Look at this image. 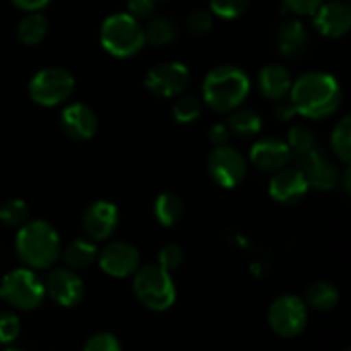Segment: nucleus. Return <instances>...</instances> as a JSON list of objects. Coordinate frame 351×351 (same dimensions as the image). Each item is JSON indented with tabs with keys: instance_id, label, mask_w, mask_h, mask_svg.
<instances>
[{
	"instance_id": "nucleus-1",
	"label": "nucleus",
	"mask_w": 351,
	"mask_h": 351,
	"mask_svg": "<svg viewBox=\"0 0 351 351\" xmlns=\"http://www.w3.org/2000/svg\"><path fill=\"white\" fill-rule=\"evenodd\" d=\"M297 115L311 120L329 119L341 106L343 89L329 72L311 71L293 81L288 95Z\"/></svg>"
},
{
	"instance_id": "nucleus-2",
	"label": "nucleus",
	"mask_w": 351,
	"mask_h": 351,
	"mask_svg": "<svg viewBox=\"0 0 351 351\" xmlns=\"http://www.w3.org/2000/svg\"><path fill=\"white\" fill-rule=\"evenodd\" d=\"M14 249L17 259L27 269H51L60 259V235L51 223L45 219H29L26 225L17 230Z\"/></svg>"
},
{
	"instance_id": "nucleus-3",
	"label": "nucleus",
	"mask_w": 351,
	"mask_h": 351,
	"mask_svg": "<svg viewBox=\"0 0 351 351\" xmlns=\"http://www.w3.org/2000/svg\"><path fill=\"white\" fill-rule=\"evenodd\" d=\"M250 93V79L237 65H218L202 81L201 99L216 113H230L240 108Z\"/></svg>"
},
{
	"instance_id": "nucleus-4",
	"label": "nucleus",
	"mask_w": 351,
	"mask_h": 351,
	"mask_svg": "<svg viewBox=\"0 0 351 351\" xmlns=\"http://www.w3.org/2000/svg\"><path fill=\"white\" fill-rule=\"evenodd\" d=\"M99 43L112 57L130 58L146 45L144 26L127 12L112 14L103 21Z\"/></svg>"
},
{
	"instance_id": "nucleus-5",
	"label": "nucleus",
	"mask_w": 351,
	"mask_h": 351,
	"mask_svg": "<svg viewBox=\"0 0 351 351\" xmlns=\"http://www.w3.org/2000/svg\"><path fill=\"white\" fill-rule=\"evenodd\" d=\"M134 295L146 308L153 312H165L177 300V287L170 273L158 264L141 266L134 274Z\"/></svg>"
},
{
	"instance_id": "nucleus-6",
	"label": "nucleus",
	"mask_w": 351,
	"mask_h": 351,
	"mask_svg": "<svg viewBox=\"0 0 351 351\" xmlns=\"http://www.w3.org/2000/svg\"><path fill=\"white\" fill-rule=\"evenodd\" d=\"M47 298L43 280L27 267H17L0 280V300L16 311H34Z\"/></svg>"
},
{
	"instance_id": "nucleus-7",
	"label": "nucleus",
	"mask_w": 351,
	"mask_h": 351,
	"mask_svg": "<svg viewBox=\"0 0 351 351\" xmlns=\"http://www.w3.org/2000/svg\"><path fill=\"white\" fill-rule=\"evenodd\" d=\"M75 79L67 69L47 67L38 71L27 84V95L36 105L51 108L67 101L74 93Z\"/></svg>"
},
{
	"instance_id": "nucleus-8",
	"label": "nucleus",
	"mask_w": 351,
	"mask_h": 351,
	"mask_svg": "<svg viewBox=\"0 0 351 351\" xmlns=\"http://www.w3.org/2000/svg\"><path fill=\"white\" fill-rule=\"evenodd\" d=\"M308 322V307L297 295H281L267 311V324L280 338H297Z\"/></svg>"
},
{
	"instance_id": "nucleus-9",
	"label": "nucleus",
	"mask_w": 351,
	"mask_h": 351,
	"mask_svg": "<svg viewBox=\"0 0 351 351\" xmlns=\"http://www.w3.org/2000/svg\"><path fill=\"white\" fill-rule=\"evenodd\" d=\"M191 84V71L182 62H161L153 65L144 77L147 91L160 98H178Z\"/></svg>"
},
{
	"instance_id": "nucleus-10",
	"label": "nucleus",
	"mask_w": 351,
	"mask_h": 351,
	"mask_svg": "<svg viewBox=\"0 0 351 351\" xmlns=\"http://www.w3.org/2000/svg\"><path fill=\"white\" fill-rule=\"evenodd\" d=\"M208 173L216 185L233 189L242 184L247 175L245 156L233 146L215 147L208 158Z\"/></svg>"
},
{
	"instance_id": "nucleus-11",
	"label": "nucleus",
	"mask_w": 351,
	"mask_h": 351,
	"mask_svg": "<svg viewBox=\"0 0 351 351\" xmlns=\"http://www.w3.org/2000/svg\"><path fill=\"white\" fill-rule=\"evenodd\" d=\"M98 266L108 276L123 280L137 273L141 267V254L129 242H110L98 252Z\"/></svg>"
},
{
	"instance_id": "nucleus-12",
	"label": "nucleus",
	"mask_w": 351,
	"mask_h": 351,
	"mask_svg": "<svg viewBox=\"0 0 351 351\" xmlns=\"http://www.w3.org/2000/svg\"><path fill=\"white\" fill-rule=\"evenodd\" d=\"M86 239L91 242H105L120 225V211L115 202L98 199L84 209L81 218Z\"/></svg>"
},
{
	"instance_id": "nucleus-13",
	"label": "nucleus",
	"mask_w": 351,
	"mask_h": 351,
	"mask_svg": "<svg viewBox=\"0 0 351 351\" xmlns=\"http://www.w3.org/2000/svg\"><path fill=\"white\" fill-rule=\"evenodd\" d=\"M45 293L55 304L64 308H72L84 298V281L75 271L69 267H55L47 274L43 281Z\"/></svg>"
},
{
	"instance_id": "nucleus-14",
	"label": "nucleus",
	"mask_w": 351,
	"mask_h": 351,
	"mask_svg": "<svg viewBox=\"0 0 351 351\" xmlns=\"http://www.w3.org/2000/svg\"><path fill=\"white\" fill-rule=\"evenodd\" d=\"M297 168H300L302 173L305 175L308 182V187L315 189V191L329 192L339 185V178H341V171L338 170L331 158L328 156L324 149L315 147L314 151L297 161Z\"/></svg>"
},
{
	"instance_id": "nucleus-15",
	"label": "nucleus",
	"mask_w": 351,
	"mask_h": 351,
	"mask_svg": "<svg viewBox=\"0 0 351 351\" xmlns=\"http://www.w3.org/2000/svg\"><path fill=\"white\" fill-rule=\"evenodd\" d=\"M308 192V182L300 168L285 167L269 180V195L278 204L291 206L300 202Z\"/></svg>"
},
{
	"instance_id": "nucleus-16",
	"label": "nucleus",
	"mask_w": 351,
	"mask_h": 351,
	"mask_svg": "<svg viewBox=\"0 0 351 351\" xmlns=\"http://www.w3.org/2000/svg\"><path fill=\"white\" fill-rule=\"evenodd\" d=\"M249 160L254 167L264 173H276L283 170L291 160L290 149L283 139L276 137H264L256 141L250 147Z\"/></svg>"
},
{
	"instance_id": "nucleus-17",
	"label": "nucleus",
	"mask_w": 351,
	"mask_h": 351,
	"mask_svg": "<svg viewBox=\"0 0 351 351\" xmlns=\"http://www.w3.org/2000/svg\"><path fill=\"white\" fill-rule=\"evenodd\" d=\"M60 127L65 136L74 141H89L98 130V117L86 103H72L60 113Z\"/></svg>"
},
{
	"instance_id": "nucleus-18",
	"label": "nucleus",
	"mask_w": 351,
	"mask_h": 351,
	"mask_svg": "<svg viewBox=\"0 0 351 351\" xmlns=\"http://www.w3.org/2000/svg\"><path fill=\"white\" fill-rule=\"evenodd\" d=\"M314 26L322 36L341 38L351 27V10L343 2L322 3L314 12Z\"/></svg>"
},
{
	"instance_id": "nucleus-19",
	"label": "nucleus",
	"mask_w": 351,
	"mask_h": 351,
	"mask_svg": "<svg viewBox=\"0 0 351 351\" xmlns=\"http://www.w3.org/2000/svg\"><path fill=\"white\" fill-rule=\"evenodd\" d=\"M276 47L280 55L288 60H298L308 48V33L298 19H285L276 27Z\"/></svg>"
},
{
	"instance_id": "nucleus-20",
	"label": "nucleus",
	"mask_w": 351,
	"mask_h": 351,
	"mask_svg": "<svg viewBox=\"0 0 351 351\" xmlns=\"http://www.w3.org/2000/svg\"><path fill=\"white\" fill-rule=\"evenodd\" d=\"M291 86H293L291 74L280 64L264 65L257 74V88H259L261 95L273 101L288 98Z\"/></svg>"
},
{
	"instance_id": "nucleus-21",
	"label": "nucleus",
	"mask_w": 351,
	"mask_h": 351,
	"mask_svg": "<svg viewBox=\"0 0 351 351\" xmlns=\"http://www.w3.org/2000/svg\"><path fill=\"white\" fill-rule=\"evenodd\" d=\"M99 249L95 242L88 239H75L62 249L60 259L64 261L65 267L72 271H82L91 267L98 261Z\"/></svg>"
},
{
	"instance_id": "nucleus-22",
	"label": "nucleus",
	"mask_w": 351,
	"mask_h": 351,
	"mask_svg": "<svg viewBox=\"0 0 351 351\" xmlns=\"http://www.w3.org/2000/svg\"><path fill=\"white\" fill-rule=\"evenodd\" d=\"M226 127L230 130V136L240 137V139H250L256 137L263 129V119L252 108H240L230 112Z\"/></svg>"
},
{
	"instance_id": "nucleus-23",
	"label": "nucleus",
	"mask_w": 351,
	"mask_h": 351,
	"mask_svg": "<svg viewBox=\"0 0 351 351\" xmlns=\"http://www.w3.org/2000/svg\"><path fill=\"white\" fill-rule=\"evenodd\" d=\"M184 201L177 194H173V192H163V194H160L154 199V218H156V221L160 225L167 226V228L178 225L182 221V218H184Z\"/></svg>"
},
{
	"instance_id": "nucleus-24",
	"label": "nucleus",
	"mask_w": 351,
	"mask_h": 351,
	"mask_svg": "<svg viewBox=\"0 0 351 351\" xmlns=\"http://www.w3.org/2000/svg\"><path fill=\"white\" fill-rule=\"evenodd\" d=\"M302 300L305 302L307 307H312L314 311H331L338 305L339 291L329 281H315L305 290V295Z\"/></svg>"
},
{
	"instance_id": "nucleus-25",
	"label": "nucleus",
	"mask_w": 351,
	"mask_h": 351,
	"mask_svg": "<svg viewBox=\"0 0 351 351\" xmlns=\"http://www.w3.org/2000/svg\"><path fill=\"white\" fill-rule=\"evenodd\" d=\"M48 31V21L43 14L40 12H29L24 16L17 24V38L23 45L27 47H36L45 40Z\"/></svg>"
},
{
	"instance_id": "nucleus-26",
	"label": "nucleus",
	"mask_w": 351,
	"mask_h": 351,
	"mask_svg": "<svg viewBox=\"0 0 351 351\" xmlns=\"http://www.w3.org/2000/svg\"><path fill=\"white\" fill-rule=\"evenodd\" d=\"M177 33V24H175L173 19L167 16L151 17L147 21L146 27H144L146 43L153 45V47H167V45L173 43Z\"/></svg>"
},
{
	"instance_id": "nucleus-27",
	"label": "nucleus",
	"mask_w": 351,
	"mask_h": 351,
	"mask_svg": "<svg viewBox=\"0 0 351 351\" xmlns=\"http://www.w3.org/2000/svg\"><path fill=\"white\" fill-rule=\"evenodd\" d=\"M285 143H287L288 149H290L291 160L295 161H300L302 158H305L311 151L317 147L314 130L308 125H305V123H297V125L291 127L288 130V139Z\"/></svg>"
},
{
	"instance_id": "nucleus-28",
	"label": "nucleus",
	"mask_w": 351,
	"mask_h": 351,
	"mask_svg": "<svg viewBox=\"0 0 351 351\" xmlns=\"http://www.w3.org/2000/svg\"><path fill=\"white\" fill-rule=\"evenodd\" d=\"M331 149L332 154L341 161L345 167L351 163V119L343 117L335 125L331 132Z\"/></svg>"
},
{
	"instance_id": "nucleus-29",
	"label": "nucleus",
	"mask_w": 351,
	"mask_h": 351,
	"mask_svg": "<svg viewBox=\"0 0 351 351\" xmlns=\"http://www.w3.org/2000/svg\"><path fill=\"white\" fill-rule=\"evenodd\" d=\"M202 99L194 93H184L173 103L171 115L178 123H192L201 117L202 113Z\"/></svg>"
},
{
	"instance_id": "nucleus-30",
	"label": "nucleus",
	"mask_w": 351,
	"mask_h": 351,
	"mask_svg": "<svg viewBox=\"0 0 351 351\" xmlns=\"http://www.w3.org/2000/svg\"><path fill=\"white\" fill-rule=\"evenodd\" d=\"M27 221H29V208L23 199L14 197L0 204V223L9 228L19 230Z\"/></svg>"
},
{
	"instance_id": "nucleus-31",
	"label": "nucleus",
	"mask_w": 351,
	"mask_h": 351,
	"mask_svg": "<svg viewBox=\"0 0 351 351\" xmlns=\"http://www.w3.org/2000/svg\"><path fill=\"white\" fill-rule=\"evenodd\" d=\"M249 5L250 0H209L211 12L221 19H237L247 12Z\"/></svg>"
},
{
	"instance_id": "nucleus-32",
	"label": "nucleus",
	"mask_w": 351,
	"mask_h": 351,
	"mask_svg": "<svg viewBox=\"0 0 351 351\" xmlns=\"http://www.w3.org/2000/svg\"><path fill=\"white\" fill-rule=\"evenodd\" d=\"M184 264V250L177 243H168L158 252V266L167 273H173Z\"/></svg>"
},
{
	"instance_id": "nucleus-33",
	"label": "nucleus",
	"mask_w": 351,
	"mask_h": 351,
	"mask_svg": "<svg viewBox=\"0 0 351 351\" xmlns=\"http://www.w3.org/2000/svg\"><path fill=\"white\" fill-rule=\"evenodd\" d=\"M185 27L192 36H204L213 27V14L209 10H194L185 19Z\"/></svg>"
},
{
	"instance_id": "nucleus-34",
	"label": "nucleus",
	"mask_w": 351,
	"mask_h": 351,
	"mask_svg": "<svg viewBox=\"0 0 351 351\" xmlns=\"http://www.w3.org/2000/svg\"><path fill=\"white\" fill-rule=\"evenodd\" d=\"M82 351H122L119 338L112 332H96L86 339Z\"/></svg>"
},
{
	"instance_id": "nucleus-35",
	"label": "nucleus",
	"mask_w": 351,
	"mask_h": 351,
	"mask_svg": "<svg viewBox=\"0 0 351 351\" xmlns=\"http://www.w3.org/2000/svg\"><path fill=\"white\" fill-rule=\"evenodd\" d=\"M21 335V321L14 312H2L0 314V343L12 345Z\"/></svg>"
},
{
	"instance_id": "nucleus-36",
	"label": "nucleus",
	"mask_w": 351,
	"mask_h": 351,
	"mask_svg": "<svg viewBox=\"0 0 351 351\" xmlns=\"http://www.w3.org/2000/svg\"><path fill=\"white\" fill-rule=\"evenodd\" d=\"M288 10L298 16H314L315 10L324 3V0H283Z\"/></svg>"
},
{
	"instance_id": "nucleus-37",
	"label": "nucleus",
	"mask_w": 351,
	"mask_h": 351,
	"mask_svg": "<svg viewBox=\"0 0 351 351\" xmlns=\"http://www.w3.org/2000/svg\"><path fill=\"white\" fill-rule=\"evenodd\" d=\"M154 7H156V3L153 0H127V10H129L127 14L137 21L149 19Z\"/></svg>"
},
{
	"instance_id": "nucleus-38",
	"label": "nucleus",
	"mask_w": 351,
	"mask_h": 351,
	"mask_svg": "<svg viewBox=\"0 0 351 351\" xmlns=\"http://www.w3.org/2000/svg\"><path fill=\"white\" fill-rule=\"evenodd\" d=\"M208 139L215 147L226 146L230 139V130L226 123H213L208 130Z\"/></svg>"
},
{
	"instance_id": "nucleus-39",
	"label": "nucleus",
	"mask_w": 351,
	"mask_h": 351,
	"mask_svg": "<svg viewBox=\"0 0 351 351\" xmlns=\"http://www.w3.org/2000/svg\"><path fill=\"white\" fill-rule=\"evenodd\" d=\"M295 115H297V112H295L290 98H285V99H280V101H276V105H274V117H276L280 122H288V120L293 119Z\"/></svg>"
},
{
	"instance_id": "nucleus-40",
	"label": "nucleus",
	"mask_w": 351,
	"mask_h": 351,
	"mask_svg": "<svg viewBox=\"0 0 351 351\" xmlns=\"http://www.w3.org/2000/svg\"><path fill=\"white\" fill-rule=\"evenodd\" d=\"M50 0H12L14 5L21 10H26L27 14L29 12H40Z\"/></svg>"
},
{
	"instance_id": "nucleus-41",
	"label": "nucleus",
	"mask_w": 351,
	"mask_h": 351,
	"mask_svg": "<svg viewBox=\"0 0 351 351\" xmlns=\"http://www.w3.org/2000/svg\"><path fill=\"white\" fill-rule=\"evenodd\" d=\"M3 351H24V350H21V348H16V346H9V348H5Z\"/></svg>"
},
{
	"instance_id": "nucleus-42",
	"label": "nucleus",
	"mask_w": 351,
	"mask_h": 351,
	"mask_svg": "<svg viewBox=\"0 0 351 351\" xmlns=\"http://www.w3.org/2000/svg\"><path fill=\"white\" fill-rule=\"evenodd\" d=\"M154 3H158V2H167V0H153Z\"/></svg>"
},
{
	"instance_id": "nucleus-43",
	"label": "nucleus",
	"mask_w": 351,
	"mask_h": 351,
	"mask_svg": "<svg viewBox=\"0 0 351 351\" xmlns=\"http://www.w3.org/2000/svg\"><path fill=\"white\" fill-rule=\"evenodd\" d=\"M343 351H351V350H350V348H346V350H343Z\"/></svg>"
}]
</instances>
